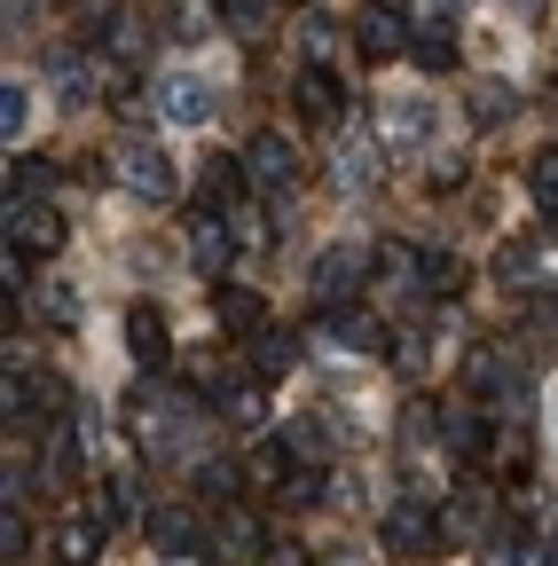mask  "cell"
<instances>
[{"mask_svg": "<svg viewBox=\"0 0 558 566\" xmlns=\"http://www.w3.org/2000/svg\"><path fill=\"white\" fill-rule=\"evenodd\" d=\"M110 181L126 189V197H143V205H173V158L158 150V142H126V150L110 158Z\"/></svg>", "mask_w": 558, "mask_h": 566, "instance_id": "6da1fadb", "label": "cell"}, {"mask_svg": "<svg viewBox=\"0 0 558 566\" xmlns=\"http://www.w3.org/2000/svg\"><path fill=\"white\" fill-rule=\"evenodd\" d=\"M433 134H441V103L433 95H386V111H378V142H386V150H425Z\"/></svg>", "mask_w": 558, "mask_h": 566, "instance_id": "7a4b0ae2", "label": "cell"}, {"mask_svg": "<svg viewBox=\"0 0 558 566\" xmlns=\"http://www.w3.org/2000/svg\"><path fill=\"white\" fill-rule=\"evenodd\" d=\"M9 252H24V260L63 252V212L40 197H9Z\"/></svg>", "mask_w": 558, "mask_h": 566, "instance_id": "3957f363", "label": "cell"}, {"mask_svg": "<svg viewBox=\"0 0 558 566\" xmlns=\"http://www.w3.org/2000/svg\"><path fill=\"white\" fill-rule=\"evenodd\" d=\"M213 80H197V71H166V80H158V118L166 126H204V118H213Z\"/></svg>", "mask_w": 558, "mask_h": 566, "instance_id": "277c9868", "label": "cell"}, {"mask_svg": "<svg viewBox=\"0 0 558 566\" xmlns=\"http://www.w3.org/2000/svg\"><path fill=\"white\" fill-rule=\"evenodd\" d=\"M441 535H449V527H441V512H425V504H393L386 527H378V543H386L393 558H425Z\"/></svg>", "mask_w": 558, "mask_h": 566, "instance_id": "5b68a950", "label": "cell"}, {"mask_svg": "<svg viewBox=\"0 0 558 566\" xmlns=\"http://www.w3.org/2000/svg\"><path fill=\"white\" fill-rule=\"evenodd\" d=\"M244 181H252L260 197H284V189L299 181V150H292L284 134H260L252 150H244Z\"/></svg>", "mask_w": 558, "mask_h": 566, "instance_id": "8992f818", "label": "cell"}, {"mask_svg": "<svg viewBox=\"0 0 558 566\" xmlns=\"http://www.w3.org/2000/svg\"><path fill=\"white\" fill-rule=\"evenodd\" d=\"M355 283H362V252L330 244V252L315 260V307H355Z\"/></svg>", "mask_w": 558, "mask_h": 566, "instance_id": "52a82bcc", "label": "cell"}, {"mask_svg": "<svg viewBox=\"0 0 558 566\" xmlns=\"http://www.w3.org/2000/svg\"><path fill=\"white\" fill-rule=\"evenodd\" d=\"M292 103H299V118H315V126H338V118H346V87H338V71L307 63V71H299V87H292Z\"/></svg>", "mask_w": 558, "mask_h": 566, "instance_id": "ba28073f", "label": "cell"}, {"mask_svg": "<svg viewBox=\"0 0 558 566\" xmlns=\"http://www.w3.org/2000/svg\"><path fill=\"white\" fill-rule=\"evenodd\" d=\"M378 150H386L378 134H346L338 142V189H355V197L378 189Z\"/></svg>", "mask_w": 558, "mask_h": 566, "instance_id": "9c48e42d", "label": "cell"}, {"mask_svg": "<svg viewBox=\"0 0 558 566\" xmlns=\"http://www.w3.org/2000/svg\"><path fill=\"white\" fill-rule=\"evenodd\" d=\"M229 252H236V244H229V221H221L213 205H197V229H189V260H197L204 275H221V268H229Z\"/></svg>", "mask_w": 558, "mask_h": 566, "instance_id": "30bf717a", "label": "cell"}, {"mask_svg": "<svg viewBox=\"0 0 558 566\" xmlns=\"http://www.w3.org/2000/svg\"><path fill=\"white\" fill-rule=\"evenodd\" d=\"M126 354H134L143 370H166V315H158V307H134V315H126Z\"/></svg>", "mask_w": 558, "mask_h": 566, "instance_id": "8fae6325", "label": "cell"}, {"mask_svg": "<svg viewBox=\"0 0 558 566\" xmlns=\"http://www.w3.org/2000/svg\"><path fill=\"white\" fill-rule=\"evenodd\" d=\"M80 464H87L80 424H55V433H48V457H40V480H48V488H72V480H80Z\"/></svg>", "mask_w": 558, "mask_h": 566, "instance_id": "7c38bea8", "label": "cell"}, {"mask_svg": "<svg viewBox=\"0 0 558 566\" xmlns=\"http://www.w3.org/2000/svg\"><path fill=\"white\" fill-rule=\"evenodd\" d=\"M323 346H346V354H370L378 346V323L362 307H323Z\"/></svg>", "mask_w": 558, "mask_h": 566, "instance_id": "4fadbf2b", "label": "cell"}, {"mask_svg": "<svg viewBox=\"0 0 558 566\" xmlns=\"http://www.w3.org/2000/svg\"><path fill=\"white\" fill-rule=\"evenodd\" d=\"M292 363H299V338H292V331H275V323L252 331V370H260V378H284Z\"/></svg>", "mask_w": 558, "mask_h": 566, "instance_id": "5bb4252c", "label": "cell"}, {"mask_svg": "<svg viewBox=\"0 0 558 566\" xmlns=\"http://www.w3.org/2000/svg\"><path fill=\"white\" fill-rule=\"evenodd\" d=\"M32 315L55 323V331H72L80 323V292H72V283H32Z\"/></svg>", "mask_w": 558, "mask_h": 566, "instance_id": "9a60e30c", "label": "cell"}, {"mask_svg": "<svg viewBox=\"0 0 558 566\" xmlns=\"http://www.w3.org/2000/svg\"><path fill=\"white\" fill-rule=\"evenodd\" d=\"M213 307H221V331H244V338L267 331V323H260V300L244 292V283H221V300H213Z\"/></svg>", "mask_w": 558, "mask_h": 566, "instance_id": "2e32d148", "label": "cell"}, {"mask_svg": "<svg viewBox=\"0 0 558 566\" xmlns=\"http://www.w3.org/2000/svg\"><path fill=\"white\" fill-rule=\"evenodd\" d=\"M527 197L558 221V150H535V158H527Z\"/></svg>", "mask_w": 558, "mask_h": 566, "instance_id": "e0dca14e", "label": "cell"}, {"mask_svg": "<svg viewBox=\"0 0 558 566\" xmlns=\"http://www.w3.org/2000/svg\"><path fill=\"white\" fill-rule=\"evenodd\" d=\"M244 472H252L260 488H284V480H292V441H260Z\"/></svg>", "mask_w": 558, "mask_h": 566, "instance_id": "ac0fdd59", "label": "cell"}, {"mask_svg": "<svg viewBox=\"0 0 558 566\" xmlns=\"http://www.w3.org/2000/svg\"><path fill=\"white\" fill-rule=\"evenodd\" d=\"M24 126H32V87L9 80V87H0V142L17 150V134H24Z\"/></svg>", "mask_w": 558, "mask_h": 566, "instance_id": "d6986e66", "label": "cell"}, {"mask_svg": "<svg viewBox=\"0 0 558 566\" xmlns=\"http://www.w3.org/2000/svg\"><path fill=\"white\" fill-rule=\"evenodd\" d=\"M417 292H433V300H456L464 292V260H449V252H425V283Z\"/></svg>", "mask_w": 558, "mask_h": 566, "instance_id": "ffe728a7", "label": "cell"}, {"mask_svg": "<svg viewBox=\"0 0 558 566\" xmlns=\"http://www.w3.org/2000/svg\"><path fill=\"white\" fill-rule=\"evenodd\" d=\"M150 543L158 551H197V520L189 512H150Z\"/></svg>", "mask_w": 558, "mask_h": 566, "instance_id": "44dd1931", "label": "cell"}, {"mask_svg": "<svg viewBox=\"0 0 558 566\" xmlns=\"http://www.w3.org/2000/svg\"><path fill=\"white\" fill-rule=\"evenodd\" d=\"M236 181H244V166H236V158H204V189H197V205H229V197H236Z\"/></svg>", "mask_w": 558, "mask_h": 566, "instance_id": "7402d4cb", "label": "cell"}, {"mask_svg": "<svg viewBox=\"0 0 558 566\" xmlns=\"http://www.w3.org/2000/svg\"><path fill=\"white\" fill-rule=\"evenodd\" d=\"M472 118H480V126H504V118H512V87H504V80H480V87H472Z\"/></svg>", "mask_w": 558, "mask_h": 566, "instance_id": "603a6c76", "label": "cell"}, {"mask_svg": "<svg viewBox=\"0 0 558 566\" xmlns=\"http://www.w3.org/2000/svg\"><path fill=\"white\" fill-rule=\"evenodd\" d=\"M355 32H362V55H370V63H386V55L401 48V24H386V17H362Z\"/></svg>", "mask_w": 558, "mask_h": 566, "instance_id": "cb8c5ba5", "label": "cell"}, {"mask_svg": "<svg viewBox=\"0 0 558 566\" xmlns=\"http://www.w3.org/2000/svg\"><path fill=\"white\" fill-rule=\"evenodd\" d=\"M48 189H55V166H48V158H24V166L9 174V197H48Z\"/></svg>", "mask_w": 558, "mask_h": 566, "instance_id": "d4e9b609", "label": "cell"}, {"mask_svg": "<svg viewBox=\"0 0 558 566\" xmlns=\"http://www.w3.org/2000/svg\"><path fill=\"white\" fill-rule=\"evenodd\" d=\"M221 417L229 424H252L260 417V386H221Z\"/></svg>", "mask_w": 558, "mask_h": 566, "instance_id": "484cf974", "label": "cell"}, {"mask_svg": "<svg viewBox=\"0 0 558 566\" xmlns=\"http://www.w3.org/2000/svg\"><path fill=\"white\" fill-rule=\"evenodd\" d=\"M95 551H103V527H95V520H80L72 535H63V558H72V566H87Z\"/></svg>", "mask_w": 558, "mask_h": 566, "instance_id": "4316f807", "label": "cell"}, {"mask_svg": "<svg viewBox=\"0 0 558 566\" xmlns=\"http://www.w3.org/2000/svg\"><path fill=\"white\" fill-rule=\"evenodd\" d=\"M221 558H252V520H244V512L221 520Z\"/></svg>", "mask_w": 558, "mask_h": 566, "instance_id": "83f0119b", "label": "cell"}, {"mask_svg": "<svg viewBox=\"0 0 558 566\" xmlns=\"http://www.w3.org/2000/svg\"><path fill=\"white\" fill-rule=\"evenodd\" d=\"M197 488L213 495V504H229V495H236V464H197Z\"/></svg>", "mask_w": 558, "mask_h": 566, "instance_id": "f1b7e54d", "label": "cell"}, {"mask_svg": "<svg viewBox=\"0 0 558 566\" xmlns=\"http://www.w3.org/2000/svg\"><path fill=\"white\" fill-rule=\"evenodd\" d=\"M204 32H213V9H197V0H189V9L173 17V40H204Z\"/></svg>", "mask_w": 558, "mask_h": 566, "instance_id": "f546056e", "label": "cell"}, {"mask_svg": "<svg viewBox=\"0 0 558 566\" xmlns=\"http://www.w3.org/2000/svg\"><path fill=\"white\" fill-rule=\"evenodd\" d=\"M449 55H456V48L441 40V24H425V40H417V63H433V71H449Z\"/></svg>", "mask_w": 558, "mask_h": 566, "instance_id": "4dcf8cb0", "label": "cell"}, {"mask_svg": "<svg viewBox=\"0 0 558 566\" xmlns=\"http://www.w3.org/2000/svg\"><path fill=\"white\" fill-rule=\"evenodd\" d=\"M260 17H267V0H229V24H236V32H252Z\"/></svg>", "mask_w": 558, "mask_h": 566, "instance_id": "1f68e13d", "label": "cell"}, {"mask_svg": "<svg viewBox=\"0 0 558 566\" xmlns=\"http://www.w3.org/2000/svg\"><path fill=\"white\" fill-rule=\"evenodd\" d=\"M330 566H355V558H330Z\"/></svg>", "mask_w": 558, "mask_h": 566, "instance_id": "d6a6232c", "label": "cell"}, {"mask_svg": "<svg viewBox=\"0 0 558 566\" xmlns=\"http://www.w3.org/2000/svg\"><path fill=\"white\" fill-rule=\"evenodd\" d=\"M519 9H535V0H519Z\"/></svg>", "mask_w": 558, "mask_h": 566, "instance_id": "836d02e7", "label": "cell"}]
</instances>
